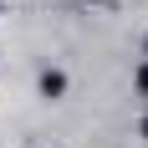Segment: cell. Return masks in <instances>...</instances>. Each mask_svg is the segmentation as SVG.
<instances>
[{"label":"cell","instance_id":"obj_1","mask_svg":"<svg viewBox=\"0 0 148 148\" xmlns=\"http://www.w3.org/2000/svg\"><path fill=\"white\" fill-rule=\"evenodd\" d=\"M36 87H41V97H46V102H56V97H66V72L46 66V72L36 77Z\"/></svg>","mask_w":148,"mask_h":148},{"label":"cell","instance_id":"obj_2","mask_svg":"<svg viewBox=\"0 0 148 148\" xmlns=\"http://www.w3.org/2000/svg\"><path fill=\"white\" fill-rule=\"evenodd\" d=\"M133 87H138V92H143V97H148V61H143V66H138V72H133Z\"/></svg>","mask_w":148,"mask_h":148},{"label":"cell","instance_id":"obj_3","mask_svg":"<svg viewBox=\"0 0 148 148\" xmlns=\"http://www.w3.org/2000/svg\"><path fill=\"white\" fill-rule=\"evenodd\" d=\"M138 133H143V143H148V118H143V123H138Z\"/></svg>","mask_w":148,"mask_h":148}]
</instances>
